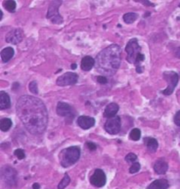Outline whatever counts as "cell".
Segmentation results:
<instances>
[{
  "label": "cell",
  "instance_id": "6da1fadb",
  "mask_svg": "<svg viewBox=\"0 0 180 189\" xmlns=\"http://www.w3.org/2000/svg\"><path fill=\"white\" fill-rule=\"evenodd\" d=\"M17 115L26 129L32 134L44 132L49 123V114L43 102L32 96H22L16 105Z\"/></svg>",
  "mask_w": 180,
  "mask_h": 189
},
{
  "label": "cell",
  "instance_id": "7a4b0ae2",
  "mask_svg": "<svg viewBox=\"0 0 180 189\" xmlns=\"http://www.w3.org/2000/svg\"><path fill=\"white\" fill-rule=\"evenodd\" d=\"M121 49L118 45H111L97 55L98 69L107 75L113 74L120 65Z\"/></svg>",
  "mask_w": 180,
  "mask_h": 189
},
{
  "label": "cell",
  "instance_id": "3957f363",
  "mask_svg": "<svg viewBox=\"0 0 180 189\" xmlns=\"http://www.w3.org/2000/svg\"><path fill=\"white\" fill-rule=\"evenodd\" d=\"M126 60L129 63L134 64L136 68L142 67L141 63L144 61L145 56L142 54V47L138 44L137 39H131L126 46Z\"/></svg>",
  "mask_w": 180,
  "mask_h": 189
},
{
  "label": "cell",
  "instance_id": "277c9868",
  "mask_svg": "<svg viewBox=\"0 0 180 189\" xmlns=\"http://www.w3.org/2000/svg\"><path fill=\"white\" fill-rule=\"evenodd\" d=\"M80 158V149L77 146H71L64 149L61 153V165L69 167L74 165Z\"/></svg>",
  "mask_w": 180,
  "mask_h": 189
},
{
  "label": "cell",
  "instance_id": "5b68a950",
  "mask_svg": "<svg viewBox=\"0 0 180 189\" xmlns=\"http://www.w3.org/2000/svg\"><path fill=\"white\" fill-rule=\"evenodd\" d=\"M62 4V1H52L49 5L47 18L50 19L55 24H62L63 22V19L62 16L59 13V7Z\"/></svg>",
  "mask_w": 180,
  "mask_h": 189
},
{
  "label": "cell",
  "instance_id": "8992f818",
  "mask_svg": "<svg viewBox=\"0 0 180 189\" xmlns=\"http://www.w3.org/2000/svg\"><path fill=\"white\" fill-rule=\"evenodd\" d=\"M163 78L167 81L168 86L164 90L162 91V94H165V96H170V94H172L176 86L177 85L179 79L178 74L175 72H165L163 74Z\"/></svg>",
  "mask_w": 180,
  "mask_h": 189
},
{
  "label": "cell",
  "instance_id": "52a82bcc",
  "mask_svg": "<svg viewBox=\"0 0 180 189\" xmlns=\"http://www.w3.org/2000/svg\"><path fill=\"white\" fill-rule=\"evenodd\" d=\"M120 117L118 116H115L113 117L108 118L105 124V130L111 135L118 134L120 130Z\"/></svg>",
  "mask_w": 180,
  "mask_h": 189
},
{
  "label": "cell",
  "instance_id": "ba28073f",
  "mask_svg": "<svg viewBox=\"0 0 180 189\" xmlns=\"http://www.w3.org/2000/svg\"><path fill=\"white\" fill-rule=\"evenodd\" d=\"M78 81V75L75 73H65L59 76L56 80V84L58 86H68L74 85Z\"/></svg>",
  "mask_w": 180,
  "mask_h": 189
},
{
  "label": "cell",
  "instance_id": "9c48e42d",
  "mask_svg": "<svg viewBox=\"0 0 180 189\" xmlns=\"http://www.w3.org/2000/svg\"><path fill=\"white\" fill-rule=\"evenodd\" d=\"M2 178L6 184H8L9 186H13L16 183L17 172L13 167L9 166H5L2 169Z\"/></svg>",
  "mask_w": 180,
  "mask_h": 189
},
{
  "label": "cell",
  "instance_id": "30bf717a",
  "mask_svg": "<svg viewBox=\"0 0 180 189\" xmlns=\"http://www.w3.org/2000/svg\"><path fill=\"white\" fill-rule=\"evenodd\" d=\"M92 185L97 186V187H102L106 185V177L105 172L101 169H96L94 173L92 175L90 179Z\"/></svg>",
  "mask_w": 180,
  "mask_h": 189
},
{
  "label": "cell",
  "instance_id": "8fae6325",
  "mask_svg": "<svg viewBox=\"0 0 180 189\" xmlns=\"http://www.w3.org/2000/svg\"><path fill=\"white\" fill-rule=\"evenodd\" d=\"M56 113L60 116V117H74V111L72 107L63 102H59L57 106H56Z\"/></svg>",
  "mask_w": 180,
  "mask_h": 189
},
{
  "label": "cell",
  "instance_id": "7c38bea8",
  "mask_svg": "<svg viewBox=\"0 0 180 189\" xmlns=\"http://www.w3.org/2000/svg\"><path fill=\"white\" fill-rule=\"evenodd\" d=\"M23 39V32L22 30L20 29H14L10 31L6 37V40L8 43L11 44H19V42H21Z\"/></svg>",
  "mask_w": 180,
  "mask_h": 189
},
{
  "label": "cell",
  "instance_id": "4fadbf2b",
  "mask_svg": "<svg viewBox=\"0 0 180 189\" xmlns=\"http://www.w3.org/2000/svg\"><path fill=\"white\" fill-rule=\"evenodd\" d=\"M77 124L80 128L83 130H88L92 128L95 124V119L91 117L87 116H80L77 118Z\"/></svg>",
  "mask_w": 180,
  "mask_h": 189
},
{
  "label": "cell",
  "instance_id": "5bb4252c",
  "mask_svg": "<svg viewBox=\"0 0 180 189\" xmlns=\"http://www.w3.org/2000/svg\"><path fill=\"white\" fill-rule=\"evenodd\" d=\"M118 111H119V105L117 103H111L106 107V110L104 111V116L107 118H111L115 117Z\"/></svg>",
  "mask_w": 180,
  "mask_h": 189
},
{
  "label": "cell",
  "instance_id": "9a60e30c",
  "mask_svg": "<svg viewBox=\"0 0 180 189\" xmlns=\"http://www.w3.org/2000/svg\"><path fill=\"white\" fill-rule=\"evenodd\" d=\"M95 65V60L91 56H85L82 59L81 68L83 71H90Z\"/></svg>",
  "mask_w": 180,
  "mask_h": 189
},
{
  "label": "cell",
  "instance_id": "2e32d148",
  "mask_svg": "<svg viewBox=\"0 0 180 189\" xmlns=\"http://www.w3.org/2000/svg\"><path fill=\"white\" fill-rule=\"evenodd\" d=\"M11 107V99L8 94L5 91L0 92V109L6 110Z\"/></svg>",
  "mask_w": 180,
  "mask_h": 189
},
{
  "label": "cell",
  "instance_id": "e0dca14e",
  "mask_svg": "<svg viewBox=\"0 0 180 189\" xmlns=\"http://www.w3.org/2000/svg\"><path fill=\"white\" fill-rule=\"evenodd\" d=\"M169 187V182L166 179H156L153 181L147 189H167Z\"/></svg>",
  "mask_w": 180,
  "mask_h": 189
},
{
  "label": "cell",
  "instance_id": "ac0fdd59",
  "mask_svg": "<svg viewBox=\"0 0 180 189\" xmlns=\"http://www.w3.org/2000/svg\"><path fill=\"white\" fill-rule=\"evenodd\" d=\"M154 170L157 174H164L168 170V164L164 160H157L154 165Z\"/></svg>",
  "mask_w": 180,
  "mask_h": 189
},
{
  "label": "cell",
  "instance_id": "d6986e66",
  "mask_svg": "<svg viewBox=\"0 0 180 189\" xmlns=\"http://www.w3.org/2000/svg\"><path fill=\"white\" fill-rule=\"evenodd\" d=\"M14 55V49L13 47H6L1 51V59L3 62H7L9 61Z\"/></svg>",
  "mask_w": 180,
  "mask_h": 189
},
{
  "label": "cell",
  "instance_id": "ffe728a7",
  "mask_svg": "<svg viewBox=\"0 0 180 189\" xmlns=\"http://www.w3.org/2000/svg\"><path fill=\"white\" fill-rule=\"evenodd\" d=\"M144 142H145L149 151H150L152 152L156 151V149L158 147V143H157L156 139H155L153 137H146V138H144Z\"/></svg>",
  "mask_w": 180,
  "mask_h": 189
},
{
  "label": "cell",
  "instance_id": "44dd1931",
  "mask_svg": "<svg viewBox=\"0 0 180 189\" xmlns=\"http://www.w3.org/2000/svg\"><path fill=\"white\" fill-rule=\"evenodd\" d=\"M138 18V14L136 12H128L123 16V20L126 24H132L136 21Z\"/></svg>",
  "mask_w": 180,
  "mask_h": 189
},
{
  "label": "cell",
  "instance_id": "7402d4cb",
  "mask_svg": "<svg viewBox=\"0 0 180 189\" xmlns=\"http://www.w3.org/2000/svg\"><path fill=\"white\" fill-rule=\"evenodd\" d=\"M13 122L10 118H3L0 121V130L2 131H7L12 127Z\"/></svg>",
  "mask_w": 180,
  "mask_h": 189
},
{
  "label": "cell",
  "instance_id": "603a6c76",
  "mask_svg": "<svg viewBox=\"0 0 180 189\" xmlns=\"http://www.w3.org/2000/svg\"><path fill=\"white\" fill-rule=\"evenodd\" d=\"M129 137L133 141H137L140 139L141 137V130L137 128H134L131 130L130 134H129Z\"/></svg>",
  "mask_w": 180,
  "mask_h": 189
},
{
  "label": "cell",
  "instance_id": "cb8c5ba5",
  "mask_svg": "<svg viewBox=\"0 0 180 189\" xmlns=\"http://www.w3.org/2000/svg\"><path fill=\"white\" fill-rule=\"evenodd\" d=\"M70 182V178L68 175V173L64 174V177L63 178V179L61 180V182L58 185V189H64Z\"/></svg>",
  "mask_w": 180,
  "mask_h": 189
},
{
  "label": "cell",
  "instance_id": "d4e9b609",
  "mask_svg": "<svg viewBox=\"0 0 180 189\" xmlns=\"http://www.w3.org/2000/svg\"><path fill=\"white\" fill-rule=\"evenodd\" d=\"M4 6L10 12H13L15 11V9H16V2L13 1V0H8V1L5 2Z\"/></svg>",
  "mask_w": 180,
  "mask_h": 189
},
{
  "label": "cell",
  "instance_id": "484cf974",
  "mask_svg": "<svg viewBox=\"0 0 180 189\" xmlns=\"http://www.w3.org/2000/svg\"><path fill=\"white\" fill-rule=\"evenodd\" d=\"M29 90L33 93V94H38V86H37V82L35 81H33L30 82L29 84Z\"/></svg>",
  "mask_w": 180,
  "mask_h": 189
},
{
  "label": "cell",
  "instance_id": "4316f807",
  "mask_svg": "<svg viewBox=\"0 0 180 189\" xmlns=\"http://www.w3.org/2000/svg\"><path fill=\"white\" fill-rule=\"evenodd\" d=\"M140 168H141V165L139 163H137V162L136 163H133L131 166V167L129 169V172H130V173H136V172H139Z\"/></svg>",
  "mask_w": 180,
  "mask_h": 189
},
{
  "label": "cell",
  "instance_id": "83f0119b",
  "mask_svg": "<svg viewBox=\"0 0 180 189\" xmlns=\"http://www.w3.org/2000/svg\"><path fill=\"white\" fill-rule=\"evenodd\" d=\"M136 159H137V156L133 153H128L126 156V161L128 163H133L134 161H136Z\"/></svg>",
  "mask_w": 180,
  "mask_h": 189
},
{
  "label": "cell",
  "instance_id": "f1b7e54d",
  "mask_svg": "<svg viewBox=\"0 0 180 189\" xmlns=\"http://www.w3.org/2000/svg\"><path fill=\"white\" fill-rule=\"evenodd\" d=\"M14 155L19 159H23L25 158V152L22 149H17L14 152Z\"/></svg>",
  "mask_w": 180,
  "mask_h": 189
},
{
  "label": "cell",
  "instance_id": "f546056e",
  "mask_svg": "<svg viewBox=\"0 0 180 189\" xmlns=\"http://www.w3.org/2000/svg\"><path fill=\"white\" fill-rule=\"evenodd\" d=\"M174 123L176 125L180 127V110H178L174 117Z\"/></svg>",
  "mask_w": 180,
  "mask_h": 189
},
{
  "label": "cell",
  "instance_id": "4dcf8cb0",
  "mask_svg": "<svg viewBox=\"0 0 180 189\" xmlns=\"http://www.w3.org/2000/svg\"><path fill=\"white\" fill-rule=\"evenodd\" d=\"M97 81L100 84H106V83H107V78L106 76H103V75L98 76L97 77Z\"/></svg>",
  "mask_w": 180,
  "mask_h": 189
},
{
  "label": "cell",
  "instance_id": "1f68e13d",
  "mask_svg": "<svg viewBox=\"0 0 180 189\" xmlns=\"http://www.w3.org/2000/svg\"><path fill=\"white\" fill-rule=\"evenodd\" d=\"M86 145H87V147L89 148V150H91V151H95L96 148H97L96 145L93 144V143H92V142H87Z\"/></svg>",
  "mask_w": 180,
  "mask_h": 189
},
{
  "label": "cell",
  "instance_id": "d6a6232c",
  "mask_svg": "<svg viewBox=\"0 0 180 189\" xmlns=\"http://www.w3.org/2000/svg\"><path fill=\"white\" fill-rule=\"evenodd\" d=\"M33 189H40V185L38 183H34L33 185Z\"/></svg>",
  "mask_w": 180,
  "mask_h": 189
},
{
  "label": "cell",
  "instance_id": "836d02e7",
  "mask_svg": "<svg viewBox=\"0 0 180 189\" xmlns=\"http://www.w3.org/2000/svg\"><path fill=\"white\" fill-rule=\"evenodd\" d=\"M140 2H142V3H145L144 5H146V6H154V5H152V3H150V2H149V1H140Z\"/></svg>",
  "mask_w": 180,
  "mask_h": 189
},
{
  "label": "cell",
  "instance_id": "e575fe53",
  "mask_svg": "<svg viewBox=\"0 0 180 189\" xmlns=\"http://www.w3.org/2000/svg\"><path fill=\"white\" fill-rule=\"evenodd\" d=\"M176 55H177V57H180V48L177 49V53H176Z\"/></svg>",
  "mask_w": 180,
  "mask_h": 189
},
{
  "label": "cell",
  "instance_id": "d590c367",
  "mask_svg": "<svg viewBox=\"0 0 180 189\" xmlns=\"http://www.w3.org/2000/svg\"><path fill=\"white\" fill-rule=\"evenodd\" d=\"M76 64H72L71 65V68L72 69H76Z\"/></svg>",
  "mask_w": 180,
  "mask_h": 189
},
{
  "label": "cell",
  "instance_id": "8d00e7d4",
  "mask_svg": "<svg viewBox=\"0 0 180 189\" xmlns=\"http://www.w3.org/2000/svg\"><path fill=\"white\" fill-rule=\"evenodd\" d=\"M2 17H3V12H2V11H0V20L2 19Z\"/></svg>",
  "mask_w": 180,
  "mask_h": 189
},
{
  "label": "cell",
  "instance_id": "74e56055",
  "mask_svg": "<svg viewBox=\"0 0 180 189\" xmlns=\"http://www.w3.org/2000/svg\"><path fill=\"white\" fill-rule=\"evenodd\" d=\"M179 7H180V5H179Z\"/></svg>",
  "mask_w": 180,
  "mask_h": 189
}]
</instances>
